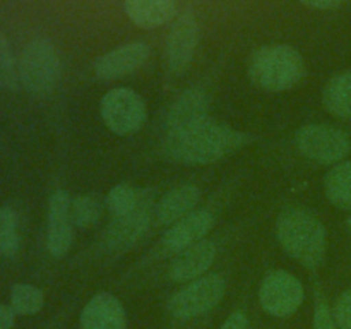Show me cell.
<instances>
[{
	"label": "cell",
	"mask_w": 351,
	"mask_h": 329,
	"mask_svg": "<svg viewBox=\"0 0 351 329\" xmlns=\"http://www.w3.org/2000/svg\"><path fill=\"white\" fill-rule=\"evenodd\" d=\"M199 45V24L192 12L177 17L167 40V65L173 75L184 74L194 58Z\"/></svg>",
	"instance_id": "9c48e42d"
},
{
	"label": "cell",
	"mask_w": 351,
	"mask_h": 329,
	"mask_svg": "<svg viewBox=\"0 0 351 329\" xmlns=\"http://www.w3.org/2000/svg\"><path fill=\"white\" fill-rule=\"evenodd\" d=\"M276 236L288 256L305 267H317L326 256V228L314 215L291 208L280 215Z\"/></svg>",
	"instance_id": "7a4b0ae2"
},
{
	"label": "cell",
	"mask_w": 351,
	"mask_h": 329,
	"mask_svg": "<svg viewBox=\"0 0 351 329\" xmlns=\"http://www.w3.org/2000/svg\"><path fill=\"white\" fill-rule=\"evenodd\" d=\"M43 291L29 283H17L10 291V307L16 314L33 315L43 307Z\"/></svg>",
	"instance_id": "44dd1931"
},
{
	"label": "cell",
	"mask_w": 351,
	"mask_h": 329,
	"mask_svg": "<svg viewBox=\"0 0 351 329\" xmlns=\"http://www.w3.org/2000/svg\"><path fill=\"white\" fill-rule=\"evenodd\" d=\"M106 206H108V209L113 212L115 218L127 216L139 206V197H137L136 191L129 185H115L108 192Z\"/></svg>",
	"instance_id": "cb8c5ba5"
},
{
	"label": "cell",
	"mask_w": 351,
	"mask_h": 329,
	"mask_svg": "<svg viewBox=\"0 0 351 329\" xmlns=\"http://www.w3.org/2000/svg\"><path fill=\"white\" fill-rule=\"evenodd\" d=\"M219 329H247V317L242 312H235L223 322Z\"/></svg>",
	"instance_id": "83f0119b"
},
{
	"label": "cell",
	"mask_w": 351,
	"mask_h": 329,
	"mask_svg": "<svg viewBox=\"0 0 351 329\" xmlns=\"http://www.w3.org/2000/svg\"><path fill=\"white\" fill-rule=\"evenodd\" d=\"M304 74V58L290 45H267L254 51L249 62L250 81L264 91H287L297 86Z\"/></svg>",
	"instance_id": "3957f363"
},
{
	"label": "cell",
	"mask_w": 351,
	"mask_h": 329,
	"mask_svg": "<svg viewBox=\"0 0 351 329\" xmlns=\"http://www.w3.org/2000/svg\"><path fill=\"white\" fill-rule=\"evenodd\" d=\"M201 191L195 185H180L171 188L156 204V218L163 225H173L184 216L191 215L199 202Z\"/></svg>",
	"instance_id": "ac0fdd59"
},
{
	"label": "cell",
	"mask_w": 351,
	"mask_h": 329,
	"mask_svg": "<svg viewBox=\"0 0 351 329\" xmlns=\"http://www.w3.org/2000/svg\"><path fill=\"white\" fill-rule=\"evenodd\" d=\"M101 216V206L96 199L89 197V195H82L72 202V219L74 225L81 226V228H89L95 225Z\"/></svg>",
	"instance_id": "d4e9b609"
},
{
	"label": "cell",
	"mask_w": 351,
	"mask_h": 329,
	"mask_svg": "<svg viewBox=\"0 0 351 329\" xmlns=\"http://www.w3.org/2000/svg\"><path fill=\"white\" fill-rule=\"evenodd\" d=\"M225 290V280L219 274L197 278L194 283L173 295L170 300V312L177 319L197 317L216 307L221 302Z\"/></svg>",
	"instance_id": "52a82bcc"
},
{
	"label": "cell",
	"mask_w": 351,
	"mask_h": 329,
	"mask_svg": "<svg viewBox=\"0 0 351 329\" xmlns=\"http://www.w3.org/2000/svg\"><path fill=\"white\" fill-rule=\"evenodd\" d=\"M348 230L351 232V216H350V219H348Z\"/></svg>",
	"instance_id": "4dcf8cb0"
},
{
	"label": "cell",
	"mask_w": 351,
	"mask_h": 329,
	"mask_svg": "<svg viewBox=\"0 0 351 329\" xmlns=\"http://www.w3.org/2000/svg\"><path fill=\"white\" fill-rule=\"evenodd\" d=\"M101 115L110 130L119 136L136 132L146 119V105L136 91L115 88L101 99Z\"/></svg>",
	"instance_id": "8992f818"
},
{
	"label": "cell",
	"mask_w": 351,
	"mask_h": 329,
	"mask_svg": "<svg viewBox=\"0 0 351 329\" xmlns=\"http://www.w3.org/2000/svg\"><path fill=\"white\" fill-rule=\"evenodd\" d=\"M72 202L67 192L57 191L50 197L48 204L47 247L48 252L60 259L69 252L72 245Z\"/></svg>",
	"instance_id": "30bf717a"
},
{
	"label": "cell",
	"mask_w": 351,
	"mask_h": 329,
	"mask_svg": "<svg viewBox=\"0 0 351 329\" xmlns=\"http://www.w3.org/2000/svg\"><path fill=\"white\" fill-rule=\"evenodd\" d=\"M213 223L215 218L208 209L191 212L171 225V228L165 233L163 245L170 252H182L187 247L201 242L206 233L213 228Z\"/></svg>",
	"instance_id": "7c38bea8"
},
{
	"label": "cell",
	"mask_w": 351,
	"mask_h": 329,
	"mask_svg": "<svg viewBox=\"0 0 351 329\" xmlns=\"http://www.w3.org/2000/svg\"><path fill=\"white\" fill-rule=\"evenodd\" d=\"M324 191L329 201L341 209L351 208V161L336 164L324 180Z\"/></svg>",
	"instance_id": "ffe728a7"
},
{
	"label": "cell",
	"mask_w": 351,
	"mask_h": 329,
	"mask_svg": "<svg viewBox=\"0 0 351 329\" xmlns=\"http://www.w3.org/2000/svg\"><path fill=\"white\" fill-rule=\"evenodd\" d=\"M19 84V62L14 57L7 38L0 31V88L7 91H17Z\"/></svg>",
	"instance_id": "603a6c76"
},
{
	"label": "cell",
	"mask_w": 351,
	"mask_h": 329,
	"mask_svg": "<svg viewBox=\"0 0 351 329\" xmlns=\"http://www.w3.org/2000/svg\"><path fill=\"white\" fill-rule=\"evenodd\" d=\"M302 3H305V5L312 7V9H335V7L341 5L345 0H300Z\"/></svg>",
	"instance_id": "f546056e"
},
{
	"label": "cell",
	"mask_w": 351,
	"mask_h": 329,
	"mask_svg": "<svg viewBox=\"0 0 351 329\" xmlns=\"http://www.w3.org/2000/svg\"><path fill=\"white\" fill-rule=\"evenodd\" d=\"M14 321H16L14 308L0 304V329H12Z\"/></svg>",
	"instance_id": "f1b7e54d"
},
{
	"label": "cell",
	"mask_w": 351,
	"mask_h": 329,
	"mask_svg": "<svg viewBox=\"0 0 351 329\" xmlns=\"http://www.w3.org/2000/svg\"><path fill=\"white\" fill-rule=\"evenodd\" d=\"M123 7L134 24L144 29H153L173 19L177 0H125Z\"/></svg>",
	"instance_id": "2e32d148"
},
{
	"label": "cell",
	"mask_w": 351,
	"mask_h": 329,
	"mask_svg": "<svg viewBox=\"0 0 351 329\" xmlns=\"http://www.w3.org/2000/svg\"><path fill=\"white\" fill-rule=\"evenodd\" d=\"M62 62L55 45L47 38H34L19 58V81L29 95L47 96L60 82Z\"/></svg>",
	"instance_id": "277c9868"
},
{
	"label": "cell",
	"mask_w": 351,
	"mask_h": 329,
	"mask_svg": "<svg viewBox=\"0 0 351 329\" xmlns=\"http://www.w3.org/2000/svg\"><path fill=\"white\" fill-rule=\"evenodd\" d=\"M322 101L332 115L339 119H351V71L338 74L328 82Z\"/></svg>",
	"instance_id": "d6986e66"
},
{
	"label": "cell",
	"mask_w": 351,
	"mask_h": 329,
	"mask_svg": "<svg viewBox=\"0 0 351 329\" xmlns=\"http://www.w3.org/2000/svg\"><path fill=\"white\" fill-rule=\"evenodd\" d=\"M82 329H125V312L119 298L99 293L86 304L81 314Z\"/></svg>",
	"instance_id": "5bb4252c"
},
{
	"label": "cell",
	"mask_w": 351,
	"mask_h": 329,
	"mask_svg": "<svg viewBox=\"0 0 351 329\" xmlns=\"http://www.w3.org/2000/svg\"><path fill=\"white\" fill-rule=\"evenodd\" d=\"M259 300L264 310L274 317H290L304 302V287L293 274L273 271L263 280Z\"/></svg>",
	"instance_id": "ba28073f"
},
{
	"label": "cell",
	"mask_w": 351,
	"mask_h": 329,
	"mask_svg": "<svg viewBox=\"0 0 351 329\" xmlns=\"http://www.w3.org/2000/svg\"><path fill=\"white\" fill-rule=\"evenodd\" d=\"M247 136L216 122L211 117L167 132L165 153L184 164H208L245 144Z\"/></svg>",
	"instance_id": "6da1fadb"
},
{
	"label": "cell",
	"mask_w": 351,
	"mask_h": 329,
	"mask_svg": "<svg viewBox=\"0 0 351 329\" xmlns=\"http://www.w3.org/2000/svg\"><path fill=\"white\" fill-rule=\"evenodd\" d=\"M151 50L143 41H132L122 47L106 51L105 55L96 58L95 74L103 81H113V79L123 77L132 74L134 71L143 67L149 57Z\"/></svg>",
	"instance_id": "8fae6325"
},
{
	"label": "cell",
	"mask_w": 351,
	"mask_h": 329,
	"mask_svg": "<svg viewBox=\"0 0 351 329\" xmlns=\"http://www.w3.org/2000/svg\"><path fill=\"white\" fill-rule=\"evenodd\" d=\"M295 146L302 156L315 163L331 164L350 153V139L345 132L331 125L311 123L295 134Z\"/></svg>",
	"instance_id": "5b68a950"
},
{
	"label": "cell",
	"mask_w": 351,
	"mask_h": 329,
	"mask_svg": "<svg viewBox=\"0 0 351 329\" xmlns=\"http://www.w3.org/2000/svg\"><path fill=\"white\" fill-rule=\"evenodd\" d=\"M17 215L9 206H0V256L12 257L19 250Z\"/></svg>",
	"instance_id": "7402d4cb"
},
{
	"label": "cell",
	"mask_w": 351,
	"mask_h": 329,
	"mask_svg": "<svg viewBox=\"0 0 351 329\" xmlns=\"http://www.w3.org/2000/svg\"><path fill=\"white\" fill-rule=\"evenodd\" d=\"M149 221L147 202L139 201V206L130 215L113 219V223L106 230V245L110 249H123V247L132 245L149 228Z\"/></svg>",
	"instance_id": "9a60e30c"
},
{
	"label": "cell",
	"mask_w": 351,
	"mask_h": 329,
	"mask_svg": "<svg viewBox=\"0 0 351 329\" xmlns=\"http://www.w3.org/2000/svg\"><path fill=\"white\" fill-rule=\"evenodd\" d=\"M314 329H338V324L332 319L331 310H329L328 304L322 298H319L315 304L314 310Z\"/></svg>",
	"instance_id": "4316f807"
},
{
	"label": "cell",
	"mask_w": 351,
	"mask_h": 329,
	"mask_svg": "<svg viewBox=\"0 0 351 329\" xmlns=\"http://www.w3.org/2000/svg\"><path fill=\"white\" fill-rule=\"evenodd\" d=\"M216 257V245L211 240H201L182 250L170 266V278L177 283H185L201 278L211 267Z\"/></svg>",
	"instance_id": "4fadbf2b"
},
{
	"label": "cell",
	"mask_w": 351,
	"mask_h": 329,
	"mask_svg": "<svg viewBox=\"0 0 351 329\" xmlns=\"http://www.w3.org/2000/svg\"><path fill=\"white\" fill-rule=\"evenodd\" d=\"M208 95L197 88L187 89V91L178 96V99L171 105L170 112H168L167 132L204 119V117H208Z\"/></svg>",
	"instance_id": "e0dca14e"
},
{
	"label": "cell",
	"mask_w": 351,
	"mask_h": 329,
	"mask_svg": "<svg viewBox=\"0 0 351 329\" xmlns=\"http://www.w3.org/2000/svg\"><path fill=\"white\" fill-rule=\"evenodd\" d=\"M335 319L339 329H351V288L336 302Z\"/></svg>",
	"instance_id": "484cf974"
}]
</instances>
